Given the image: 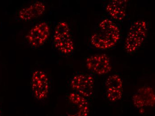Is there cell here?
I'll list each match as a JSON object with an SVG mask.
<instances>
[{
    "label": "cell",
    "instance_id": "cell-4",
    "mask_svg": "<svg viewBox=\"0 0 155 116\" xmlns=\"http://www.w3.org/2000/svg\"><path fill=\"white\" fill-rule=\"evenodd\" d=\"M31 88L35 99L41 101L47 98L50 91V84L45 72L40 70H35L32 72Z\"/></svg>",
    "mask_w": 155,
    "mask_h": 116
},
{
    "label": "cell",
    "instance_id": "cell-3",
    "mask_svg": "<svg viewBox=\"0 0 155 116\" xmlns=\"http://www.w3.org/2000/svg\"><path fill=\"white\" fill-rule=\"evenodd\" d=\"M94 34L99 38L114 47L121 35L120 26L109 17H104L99 22Z\"/></svg>",
    "mask_w": 155,
    "mask_h": 116
},
{
    "label": "cell",
    "instance_id": "cell-5",
    "mask_svg": "<svg viewBox=\"0 0 155 116\" xmlns=\"http://www.w3.org/2000/svg\"><path fill=\"white\" fill-rule=\"evenodd\" d=\"M71 88L75 92L85 98L93 95L94 81L93 76L89 74L78 73L74 74L70 81Z\"/></svg>",
    "mask_w": 155,
    "mask_h": 116
},
{
    "label": "cell",
    "instance_id": "cell-2",
    "mask_svg": "<svg viewBox=\"0 0 155 116\" xmlns=\"http://www.w3.org/2000/svg\"><path fill=\"white\" fill-rule=\"evenodd\" d=\"M53 41L55 48L62 54H71L74 49V43L71 34L68 24L66 22H59L54 31Z\"/></svg>",
    "mask_w": 155,
    "mask_h": 116
},
{
    "label": "cell",
    "instance_id": "cell-7",
    "mask_svg": "<svg viewBox=\"0 0 155 116\" xmlns=\"http://www.w3.org/2000/svg\"><path fill=\"white\" fill-rule=\"evenodd\" d=\"M86 62L88 70L96 75H106L112 69L110 58L104 54L91 55L87 58Z\"/></svg>",
    "mask_w": 155,
    "mask_h": 116
},
{
    "label": "cell",
    "instance_id": "cell-11",
    "mask_svg": "<svg viewBox=\"0 0 155 116\" xmlns=\"http://www.w3.org/2000/svg\"><path fill=\"white\" fill-rule=\"evenodd\" d=\"M46 5L42 1H35L24 7L18 13V17L24 21H30L41 16L46 10Z\"/></svg>",
    "mask_w": 155,
    "mask_h": 116
},
{
    "label": "cell",
    "instance_id": "cell-6",
    "mask_svg": "<svg viewBox=\"0 0 155 116\" xmlns=\"http://www.w3.org/2000/svg\"><path fill=\"white\" fill-rule=\"evenodd\" d=\"M51 33V29L46 22H39L30 29L26 36L29 45L34 48H39L45 44Z\"/></svg>",
    "mask_w": 155,
    "mask_h": 116
},
{
    "label": "cell",
    "instance_id": "cell-1",
    "mask_svg": "<svg viewBox=\"0 0 155 116\" xmlns=\"http://www.w3.org/2000/svg\"><path fill=\"white\" fill-rule=\"evenodd\" d=\"M148 23L147 21L139 20L130 26L125 41V50L128 54L137 51L147 38Z\"/></svg>",
    "mask_w": 155,
    "mask_h": 116
},
{
    "label": "cell",
    "instance_id": "cell-12",
    "mask_svg": "<svg viewBox=\"0 0 155 116\" xmlns=\"http://www.w3.org/2000/svg\"><path fill=\"white\" fill-rule=\"evenodd\" d=\"M69 101L75 109L68 116H87L89 112V103L86 98L76 92H72L68 96Z\"/></svg>",
    "mask_w": 155,
    "mask_h": 116
},
{
    "label": "cell",
    "instance_id": "cell-10",
    "mask_svg": "<svg viewBox=\"0 0 155 116\" xmlns=\"http://www.w3.org/2000/svg\"><path fill=\"white\" fill-rule=\"evenodd\" d=\"M155 93L153 89L149 86L143 87L133 96L132 101L137 108L153 107L155 105Z\"/></svg>",
    "mask_w": 155,
    "mask_h": 116
},
{
    "label": "cell",
    "instance_id": "cell-13",
    "mask_svg": "<svg viewBox=\"0 0 155 116\" xmlns=\"http://www.w3.org/2000/svg\"><path fill=\"white\" fill-rule=\"evenodd\" d=\"M0 116H1V114H0Z\"/></svg>",
    "mask_w": 155,
    "mask_h": 116
},
{
    "label": "cell",
    "instance_id": "cell-9",
    "mask_svg": "<svg viewBox=\"0 0 155 116\" xmlns=\"http://www.w3.org/2000/svg\"><path fill=\"white\" fill-rule=\"evenodd\" d=\"M105 94L111 102H116L121 99L123 91V83L120 76L117 74L109 75L106 80Z\"/></svg>",
    "mask_w": 155,
    "mask_h": 116
},
{
    "label": "cell",
    "instance_id": "cell-8",
    "mask_svg": "<svg viewBox=\"0 0 155 116\" xmlns=\"http://www.w3.org/2000/svg\"><path fill=\"white\" fill-rule=\"evenodd\" d=\"M127 1L112 0L104 5V10L109 17L116 22H122L127 16Z\"/></svg>",
    "mask_w": 155,
    "mask_h": 116
}]
</instances>
